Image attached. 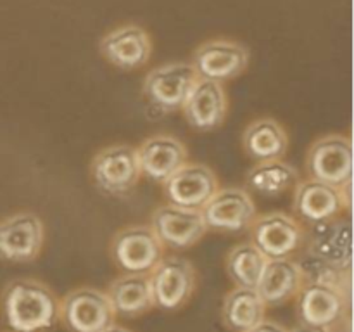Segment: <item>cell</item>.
Masks as SVG:
<instances>
[{
    "instance_id": "28",
    "label": "cell",
    "mask_w": 354,
    "mask_h": 332,
    "mask_svg": "<svg viewBox=\"0 0 354 332\" xmlns=\"http://www.w3.org/2000/svg\"><path fill=\"white\" fill-rule=\"evenodd\" d=\"M337 329V327H335ZM335 329H327V327H315V325H304L297 324L296 327L290 329L289 332H335Z\"/></svg>"
},
{
    "instance_id": "16",
    "label": "cell",
    "mask_w": 354,
    "mask_h": 332,
    "mask_svg": "<svg viewBox=\"0 0 354 332\" xmlns=\"http://www.w3.org/2000/svg\"><path fill=\"white\" fill-rule=\"evenodd\" d=\"M353 228L348 218L334 220L306 228L303 251L325 259L337 268L351 272L353 265Z\"/></svg>"
},
{
    "instance_id": "30",
    "label": "cell",
    "mask_w": 354,
    "mask_h": 332,
    "mask_svg": "<svg viewBox=\"0 0 354 332\" xmlns=\"http://www.w3.org/2000/svg\"><path fill=\"white\" fill-rule=\"evenodd\" d=\"M346 332H349V327H348V331H346Z\"/></svg>"
},
{
    "instance_id": "23",
    "label": "cell",
    "mask_w": 354,
    "mask_h": 332,
    "mask_svg": "<svg viewBox=\"0 0 354 332\" xmlns=\"http://www.w3.org/2000/svg\"><path fill=\"white\" fill-rule=\"evenodd\" d=\"M266 318V304L258 290L237 287L228 290L221 303V322L230 332H248Z\"/></svg>"
},
{
    "instance_id": "26",
    "label": "cell",
    "mask_w": 354,
    "mask_h": 332,
    "mask_svg": "<svg viewBox=\"0 0 354 332\" xmlns=\"http://www.w3.org/2000/svg\"><path fill=\"white\" fill-rule=\"evenodd\" d=\"M296 261L299 265L301 273H303L304 284H324V286L339 287L342 290H346V286L349 284V273L351 272L337 268V266L330 265L325 259L317 258L310 252L303 251V255Z\"/></svg>"
},
{
    "instance_id": "12",
    "label": "cell",
    "mask_w": 354,
    "mask_h": 332,
    "mask_svg": "<svg viewBox=\"0 0 354 332\" xmlns=\"http://www.w3.org/2000/svg\"><path fill=\"white\" fill-rule=\"evenodd\" d=\"M294 299L299 324L335 329L348 318V290L339 287L304 284Z\"/></svg>"
},
{
    "instance_id": "5",
    "label": "cell",
    "mask_w": 354,
    "mask_h": 332,
    "mask_svg": "<svg viewBox=\"0 0 354 332\" xmlns=\"http://www.w3.org/2000/svg\"><path fill=\"white\" fill-rule=\"evenodd\" d=\"M199 80L190 62L176 61L151 69L142 83V93L161 113L182 111L190 90Z\"/></svg>"
},
{
    "instance_id": "18",
    "label": "cell",
    "mask_w": 354,
    "mask_h": 332,
    "mask_svg": "<svg viewBox=\"0 0 354 332\" xmlns=\"http://www.w3.org/2000/svg\"><path fill=\"white\" fill-rule=\"evenodd\" d=\"M187 123L197 131H213L223 124L228 113V97L223 83L199 78L182 107Z\"/></svg>"
},
{
    "instance_id": "10",
    "label": "cell",
    "mask_w": 354,
    "mask_h": 332,
    "mask_svg": "<svg viewBox=\"0 0 354 332\" xmlns=\"http://www.w3.org/2000/svg\"><path fill=\"white\" fill-rule=\"evenodd\" d=\"M207 230L220 234H242L251 228L258 216L251 194L241 187L218 189L201 210Z\"/></svg>"
},
{
    "instance_id": "14",
    "label": "cell",
    "mask_w": 354,
    "mask_h": 332,
    "mask_svg": "<svg viewBox=\"0 0 354 332\" xmlns=\"http://www.w3.org/2000/svg\"><path fill=\"white\" fill-rule=\"evenodd\" d=\"M218 189L220 180L216 173L201 163H185L162 183V192L168 204L199 211L218 192Z\"/></svg>"
},
{
    "instance_id": "4",
    "label": "cell",
    "mask_w": 354,
    "mask_h": 332,
    "mask_svg": "<svg viewBox=\"0 0 354 332\" xmlns=\"http://www.w3.org/2000/svg\"><path fill=\"white\" fill-rule=\"evenodd\" d=\"M249 232L251 242L266 259L292 258L303 251L306 241V227L294 214L283 211L258 214Z\"/></svg>"
},
{
    "instance_id": "31",
    "label": "cell",
    "mask_w": 354,
    "mask_h": 332,
    "mask_svg": "<svg viewBox=\"0 0 354 332\" xmlns=\"http://www.w3.org/2000/svg\"><path fill=\"white\" fill-rule=\"evenodd\" d=\"M7 332H12V331H7Z\"/></svg>"
},
{
    "instance_id": "15",
    "label": "cell",
    "mask_w": 354,
    "mask_h": 332,
    "mask_svg": "<svg viewBox=\"0 0 354 332\" xmlns=\"http://www.w3.org/2000/svg\"><path fill=\"white\" fill-rule=\"evenodd\" d=\"M149 225L161 244L173 251L192 248L207 232L203 213L199 210H187L173 204L156 208Z\"/></svg>"
},
{
    "instance_id": "20",
    "label": "cell",
    "mask_w": 354,
    "mask_h": 332,
    "mask_svg": "<svg viewBox=\"0 0 354 332\" xmlns=\"http://www.w3.org/2000/svg\"><path fill=\"white\" fill-rule=\"evenodd\" d=\"M303 286V273L296 259L279 258L266 261L256 290L266 308H277L292 301Z\"/></svg>"
},
{
    "instance_id": "8",
    "label": "cell",
    "mask_w": 354,
    "mask_h": 332,
    "mask_svg": "<svg viewBox=\"0 0 354 332\" xmlns=\"http://www.w3.org/2000/svg\"><path fill=\"white\" fill-rule=\"evenodd\" d=\"M90 175L104 194L121 196L130 192L142 176L137 147L116 144L100 149L90 163Z\"/></svg>"
},
{
    "instance_id": "25",
    "label": "cell",
    "mask_w": 354,
    "mask_h": 332,
    "mask_svg": "<svg viewBox=\"0 0 354 332\" xmlns=\"http://www.w3.org/2000/svg\"><path fill=\"white\" fill-rule=\"evenodd\" d=\"M266 261H268L266 256L251 241L241 242L227 252L225 270H227L228 279L237 287L256 289Z\"/></svg>"
},
{
    "instance_id": "27",
    "label": "cell",
    "mask_w": 354,
    "mask_h": 332,
    "mask_svg": "<svg viewBox=\"0 0 354 332\" xmlns=\"http://www.w3.org/2000/svg\"><path fill=\"white\" fill-rule=\"evenodd\" d=\"M248 332H289V329H286L282 324H279V322L275 320L263 318L258 325H254V327Z\"/></svg>"
},
{
    "instance_id": "9",
    "label": "cell",
    "mask_w": 354,
    "mask_h": 332,
    "mask_svg": "<svg viewBox=\"0 0 354 332\" xmlns=\"http://www.w3.org/2000/svg\"><path fill=\"white\" fill-rule=\"evenodd\" d=\"M44 241V221L33 211H17L0 220V259L3 261H33L40 256Z\"/></svg>"
},
{
    "instance_id": "21",
    "label": "cell",
    "mask_w": 354,
    "mask_h": 332,
    "mask_svg": "<svg viewBox=\"0 0 354 332\" xmlns=\"http://www.w3.org/2000/svg\"><path fill=\"white\" fill-rule=\"evenodd\" d=\"M106 294L120 318H138L154 308L149 275L123 273L109 284Z\"/></svg>"
},
{
    "instance_id": "19",
    "label": "cell",
    "mask_w": 354,
    "mask_h": 332,
    "mask_svg": "<svg viewBox=\"0 0 354 332\" xmlns=\"http://www.w3.org/2000/svg\"><path fill=\"white\" fill-rule=\"evenodd\" d=\"M137 156L142 176L159 185L189 163V152L183 142L165 133L145 138L137 147Z\"/></svg>"
},
{
    "instance_id": "3",
    "label": "cell",
    "mask_w": 354,
    "mask_h": 332,
    "mask_svg": "<svg viewBox=\"0 0 354 332\" xmlns=\"http://www.w3.org/2000/svg\"><path fill=\"white\" fill-rule=\"evenodd\" d=\"M165 246L151 225H128L116 232L111 241L109 255L123 273L149 275L165 256Z\"/></svg>"
},
{
    "instance_id": "7",
    "label": "cell",
    "mask_w": 354,
    "mask_h": 332,
    "mask_svg": "<svg viewBox=\"0 0 354 332\" xmlns=\"http://www.w3.org/2000/svg\"><path fill=\"white\" fill-rule=\"evenodd\" d=\"M154 308L162 311H178L192 297L197 273L192 263L182 256H162L149 273Z\"/></svg>"
},
{
    "instance_id": "6",
    "label": "cell",
    "mask_w": 354,
    "mask_h": 332,
    "mask_svg": "<svg viewBox=\"0 0 354 332\" xmlns=\"http://www.w3.org/2000/svg\"><path fill=\"white\" fill-rule=\"evenodd\" d=\"M59 322L68 332H100L116 322V315L106 290L83 286L62 297Z\"/></svg>"
},
{
    "instance_id": "29",
    "label": "cell",
    "mask_w": 354,
    "mask_h": 332,
    "mask_svg": "<svg viewBox=\"0 0 354 332\" xmlns=\"http://www.w3.org/2000/svg\"><path fill=\"white\" fill-rule=\"evenodd\" d=\"M100 332H131V331L128 327H123V325H118L116 322H114V324L107 325V327L102 329V331H100Z\"/></svg>"
},
{
    "instance_id": "13",
    "label": "cell",
    "mask_w": 354,
    "mask_h": 332,
    "mask_svg": "<svg viewBox=\"0 0 354 332\" xmlns=\"http://www.w3.org/2000/svg\"><path fill=\"white\" fill-rule=\"evenodd\" d=\"M349 208L351 206L346 203L342 189H337V187L311 180L308 176L299 180L294 187V216L304 227H313V225L342 216V211H349Z\"/></svg>"
},
{
    "instance_id": "17",
    "label": "cell",
    "mask_w": 354,
    "mask_h": 332,
    "mask_svg": "<svg viewBox=\"0 0 354 332\" xmlns=\"http://www.w3.org/2000/svg\"><path fill=\"white\" fill-rule=\"evenodd\" d=\"M99 50L114 68L133 71L149 62L152 55V40L151 35L138 24H124L104 35Z\"/></svg>"
},
{
    "instance_id": "11",
    "label": "cell",
    "mask_w": 354,
    "mask_h": 332,
    "mask_svg": "<svg viewBox=\"0 0 354 332\" xmlns=\"http://www.w3.org/2000/svg\"><path fill=\"white\" fill-rule=\"evenodd\" d=\"M249 59L251 54L244 44L214 38L196 48L190 64L194 66L199 78L225 83L241 76L248 69Z\"/></svg>"
},
{
    "instance_id": "1",
    "label": "cell",
    "mask_w": 354,
    "mask_h": 332,
    "mask_svg": "<svg viewBox=\"0 0 354 332\" xmlns=\"http://www.w3.org/2000/svg\"><path fill=\"white\" fill-rule=\"evenodd\" d=\"M57 294L37 279H14L0 293V315L12 332H45L59 322Z\"/></svg>"
},
{
    "instance_id": "22",
    "label": "cell",
    "mask_w": 354,
    "mask_h": 332,
    "mask_svg": "<svg viewBox=\"0 0 354 332\" xmlns=\"http://www.w3.org/2000/svg\"><path fill=\"white\" fill-rule=\"evenodd\" d=\"M242 147L256 163L282 159L289 149V135L273 118H259L245 127Z\"/></svg>"
},
{
    "instance_id": "24",
    "label": "cell",
    "mask_w": 354,
    "mask_h": 332,
    "mask_svg": "<svg viewBox=\"0 0 354 332\" xmlns=\"http://www.w3.org/2000/svg\"><path fill=\"white\" fill-rule=\"evenodd\" d=\"M299 172L283 159L259 161L245 175V187L263 197H277L289 192L299 182Z\"/></svg>"
},
{
    "instance_id": "2",
    "label": "cell",
    "mask_w": 354,
    "mask_h": 332,
    "mask_svg": "<svg viewBox=\"0 0 354 332\" xmlns=\"http://www.w3.org/2000/svg\"><path fill=\"white\" fill-rule=\"evenodd\" d=\"M306 176L327 185L353 183V142L348 135L328 133L317 138L306 152Z\"/></svg>"
}]
</instances>
